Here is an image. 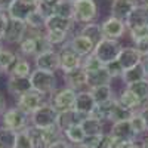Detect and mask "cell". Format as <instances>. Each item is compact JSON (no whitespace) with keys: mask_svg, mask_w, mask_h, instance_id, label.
I'll list each match as a JSON object with an SVG mask.
<instances>
[{"mask_svg":"<svg viewBox=\"0 0 148 148\" xmlns=\"http://www.w3.org/2000/svg\"><path fill=\"white\" fill-rule=\"evenodd\" d=\"M30 83L33 90L45 95H52L56 90V76L55 73H49V71H43V70H33V73L30 74Z\"/></svg>","mask_w":148,"mask_h":148,"instance_id":"obj_1","label":"cell"},{"mask_svg":"<svg viewBox=\"0 0 148 148\" xmlns=\"http://www.w3.org/2000/svg\"><path fill=\"white\" fill-rule=\"evenodd\" d=\"M27 130H28L30 139H31L34 148H47V147H51L53 142H56L59 139V135H61V130L56 126L47 127V129L28 126Z\"/></svg>","mask_w":148,"mask_h":148,"instance_id":"obj_2","label":"cell"},{"mask_svg":"<svg viewBox=\"0 0 148 148\" xmlns=\"http://www.w3.org/2000/svg\"><path fill=\"white\" fill-rule=\"evenodd\" d=\"M56 119H58V111L47 102H45L39 110H36L30 116L31 126L40 127V129H47V127L56 126Z\"/></svg>","mask_w":148,"mask_h":148,"instance_id":"obj_3","label":"cell"},{"mask_svg":"<svg viewBox=\"0 0 148 148\" xmlns=\"http://www.w3.org/2000/svg\"><path fill=\"white\" fill-rule=\"evenodd\" d=\"M121 51V46L119 43V40H113V39H104L95 46L93 55L101 61L104 65L113 62V61L117 59L119 53Z\"/></svg>","mask_w":148,"mask_h":148,"instance_id":"obj_4","label":"cell"},{"mask_svg":"<svg viewBox=\"0 0 148 148\" xmlns=\"http://www.w3.org/2000/svg\"><path fill=\"white\" fill-rule=\"evenodd\" d=\"M27 125H28V116L24 114L16 107L5 110V113L2 114V126L3 127H8L15 132H21L28 127Z\"/></svg>","mask_w":148,"mask_h":148,"instance_id":"obj_5","label":"cell"},{"mask_svg":"<svg viewBox=\"0 0 148 148\" xmlns=\"http://www.w3.org/2000/svg\"><path fill=\"white\" fill-rule=\"evenodd\" d=\"M98 16L95 0H74V22L89 24Z\"/></svg>","mask_w":148,"mask_h":148,"instance_id":"obj_6","label":"cell"},{"mask_svg":"<svg viewBox=\"0 0 148 148\" xmlns=\"http://www.w3.org/2000/svg\"><path fill=\"white\" fill-rule=\"evenodd\" d=\"M37 5H39V2H33V0H14L9 9L6 10V14L10 19L25 22L37 10Z\"/></svg>","mask_w":148,"mask_h":148,"instance_id":"obj_7","label":"cell"},{"mask_svg":"<svg viewBox=\"0 0 148 148\" xmlns=\"http://www.w3.org/2000/svg\"><path fill=\"white\" fill-rule=\"evenodd\" d=\"M76 98H77V92L73 90L70 88H62L58 89L52 93L51 98V104L58 113H62V111H68L74 108V104H76Z\"/></svg>","mask_w":148,"mask_h":148,"instance_id":"obj_8","label":"cell"},{"mask_svg":"<svg viewBox=\"0 0 148 148\" xmlns=\"http://www.w3.org/2000/svg\"><path fill=\"white\" fill-rule=\"evenodd\" d=\"M45 104V96L36 90H30L18 98L16 108H19L24 114L31 116L36 110H39Z\"/></svg>","mask_w":148,"mask_h":148,"instance_id":"obj_9","label":"cell"},{"mask_svg":"<svg viewBox=\"0 0 148 148\" xmlns=\"http://www.w3.org/2000/svg\"><path fill=\"white\" fill-rule=\"evenodd\" d=\"M82 64H83V58L77 55L68 45L59 51V65H61L59 70L64 74L82 68Z\"/></svg>","mask_w":148,"mask_h":148,"instance_id":"obj_10","label":"cell"},{"mask_svg":"<svg viewBox=\"0 0 148 148\" xmlns=\"http://www.w3.org/2000/svg\"><path fill=\"white\" fill-rule=\"evenodd\" d=\"M34 64H36L37 70L55 73L61 67L59 65V52H56L55 49H49L46 52H42L34 58Z\"/></svg>","mask_w":148,"mask_h":148,"instance_id":"obj_11","label":"cell"},{"mask_svg":"<svg viewBox=\"0 0 148 148\" xmlns=\"http://www.w3.org/2000/svg\"><path fill=\"white\" fill-rule=\"evenodd\" d=\"M108 133L111 135V138L119 141V142H136V139H138V136L132 130V126H130L129 120L113 123Z\"/></svg>","mask_w":148,"mask_h":148,"instance_id":"obj_12","label":"cell"},{"mask_svg":"<svg viewBox=\"0 0 148 148\" xmlns=\"http://www.w3.org/2000/svg\"><path fill=\"white\" fill-rule=\"evenodd\" d=\"M28 31V27L24 21H16V19H10L9 18V24H8V28L5 31V37L3 40L9 45H16L21 43V40L25 37Z\"/></svg>","mask_w":148,"mask_h":148,"instance_id":"obj_13","label":"cell"},{"mask_svg":"<svg viewBox=\"0 0 148 148\" xmlns=\"http://www.w3.org/2000/svg\"><path fill=\"white\" fill-rule=\"evenodd\" d=\"M101 28H102V34L105 39H113V40L121 39L125 36V33L127 31L126 25H125V21L117 19L111 15L101 24Z\"/></svg>","mask_w":148,"mask_h":148,"instance_id":"obj_14","label":"cell"},{"mask_svg":"<svg viewBox=\"0 0 148 148\" xmlns=\"http://www.w3.org/2000/svg\"><path fill=\"white\" fill-rule=\"evenodd\" d=\"M148 24V9L141 5V3H136L135 8L130 10V14L127 15V18L125 19V25H126V30H132L135 27H141V25H147Z\"/></svg>","mask_w":148,"mask_h":148,"instance_id":"obj_15","label":"cell"},{"mask_svg":"<svg viewBox=\"0 0 148 148\" xmlns=\"http://www.w3.org/2000/svg\"><path fill=\"white\" fill-rule=\"evenodd\" d=\"M84 117H88V116H82V114H79L76 110L62 111V113H58L56 127L61 130V133H65L70 127L76 126V125H80Z\"/></svg>","mask_w":148,"mask_h":148,"instance_id":"obj_16","label":"cell"},{"mask_svg":"<svg viewBox=\"0 0 148 148\" xmlns=\"http://www.w3.org/2000/svg\"><path fill=\"white\" fill-rule=\"evenodd\" d=\"M117 61L121 65L123 71H126V70H130L133 67L139 65L142 61V56L136 47H121V51L117 56Z\"/></svg>","mask_w":148,"mask_h":148,"instance_id":"obj_17","label":"cell"},{"mask_svg":"<svg viewBox=\"0 0 148 148\" xmlns=\"http://www.w3.org/2000/svg\"><path fill=\"white\" fill-rule=\"evenodd\" d=\"M6 88H8V92L10 95L16 96V99L19 96H22L24 93L33 90L31 83H30V77H14V76H9Z\"/></svg>","mask_w":148,"mask_h":148,"instance_id":"obj_18","label":"cell"},{"mask_svg":"<svg viewBox=\"0 0 148 148\" xmlns=\"http://www.w3.org/2000/svg\"><path fill=\"white\" fill-rule=\"evenodd\" d=\"M68 46L73 49L77 55H80L82 58L89 56L90 53H93L95 51V43L92 40H89L88 37L84 36H74L73 39L68 42Z\"/></svg>","mask_w":148,"mask_h":148,"instance_id":"obj_19","label":"cell"},{"mask_svg":"<svg viewBox=\"0 0 148 148\" xmlns=\"http://www.w3.org/2000/svg\"><path fill=\"white\" fill-rule=\"evenodd\" d=\"M95 107H96V102L93 99V96L90 95V92L89 90H80L77 93L76 104H74L73 110H76L82 116H89L95 110Z\"/></svg>","mask_w":148,"mask_h":148,"instance_id":"obj_20","label":"cell"},{"mask_svg":"<svg viewBox=\"0 0 148 148\" xmlns=\"http://www.w3.org/2000/svg\"><path fill=\"white\" fill-rule=\"evenodd\" d=\"M64 82H65V88H70L77 92L88 86V74L83 68L74 70L71 73L64 74Z\"/></svg>","mask_w":148,"mask_h":148,"instance_id":"obj_21","label":"cell"},{"mask_svg":"<svg viewBox=\"0 0 148 148\" xmlns=\"http://www.w3.org/2000/svg\"><path fill=\"white\" fill-rule=\"evenodd\" d=\"M116 99L120 102L121 107H125L129 111H138L144 105V102L130 89H127V88H123L121 92H120V95L116 98Z\"/></svg>","mask_w":148,"mask_h":148,"instance_id":"obj_22","label":"cell"},{"mask_svg":"<svg viewBox=\"0 0 148 148\" xmlns=\"http://www.w3.org/2000/svg\"><path fill=\"white\" fill-rule=\"evenodd\" d=\"M89 92L93 96L96 105H104L116 98L111 84H101V86H95V88H89Z\"/></svg>","mask_w":148,"mask_h":148,"instance_id":"obj_23","label":"cell"},{"mask_svg":"<svg viewBox=\"0 0 148 148\" xmlns=\"http://www.w3.org/2000/svg\"><path fill=\"white\" fill-rule=\"evenodd\" d=\"M74 25L73 19H65L56 15L49 16L45 22V31H62V33H68Z\"/></svg>","mask_w":148,"mask_h":148,"instance_id":"obj_24","label":"cell"},{"mask_svg":"<svg viewBox=\"0 0 148 148\" xmlns=\"http://www.w3.org/2000/svg\"><path fill=\"white\" fill-rule=\"evenodd\" d=\"M135 5L136 3L130 2V0H113V3H111V16L125 21L130 14V10L135 8Z\"/></svg>","mask_w":148,"mask_h":148,"instance_id":"obj_25","label":"cell"},{"mask_svg":"<svg viewBox=\"0 0 148 148\" xmlns=\"http://www.w3.org/2000/svg\"><path fill=\"white\" fill-rule=\"evenodd\" d=\"M80 125H82V129H83L86 136H98V135L105 133L104 132V121L98 120V119L88 116V117L83 119V121Z\"/></svg>","mask_w":148,"mask_h":148,"instance_id":"obj_26","label":"cell"},{"mask_svg":"<svg viewBox=\"0 0 148 148\" xmlns=\"http://www.w3.org/2000/svg\"><path fill=\"white\" fill-rule=\"evenodd\" d=\"M88 74V88H95V86H101V84H110L111 83V76L110 73L107 71L105 65L99 70H95L90 73H86Z\"/></svg>","mask_w":148,"mask_h":148,"instance_id":"obj_27","label":"cell"},{"mask_svg":"<svg viewBox=\"0 0 148 148\" xmlns=\"http://www.w3.org/2000/svg\"><path fill=\"white\" fill-rule=\"evenodd\" d=\"M53 15L74 21V0H56L53 3Z\"/></svg>","mask_w":148,"mask_h":148,"instance_id":"obj_28","label":"cell"},{"mask_svg":"<svg viewBox=\"0 0 148 148\" xmlns=\"http://www.w3.org/2000/svg\"><path fill=\"white\" fill-rule=\"evenodd\" d=\"M80 36L88 37L89 40H92L95 43V46L99 43L104 39V34H102V28H101V24H95V22H89V24H84L83 28L80 30Z\"/></svg>","mask_w":148,"mask_h":148,"instance_id":"obj_29","label":"cell"},{"mask_svg":"<svg viewBox=\"0 0 148 148\" xmlns=\"http://www.w3.org/2000/svg\"><path fill=\"white\" fill-rule=\"evenodd\" d=\"M31 73H33L31 64L28 62L27 59L18 56L16 61H15V64L12 65V68L9 70V76H14V77H30Z\"/></svg>","mask_w":148,"mask_h":148,"instance_id":"obj_30","label":"cell"},{"mask_svg":"<svg viewBox=\"0 0 148 148\" xmlns=\"http://www.w3.org/2000/svg\"><path fill=\"white\" fill-rule=\"evenodd\" d=\"M120 79H121V82H123V84H125V86H129V84H132V83H136V82H139V80L147 79V76H145V71H144L142 65L139 64V65L133 67V68H130V70H126L125 73L121 74Z\"/></svg>","mask_w":148,"mask_h":148,"instance_id":"obj_31","label":"cell"},{"mask_svg":"<svg viewBox=\"0 0 148 148\" xmlns=\"http://www.w3.org/2000/svg\"><path fill=\"white\" fill-rule=\"evenodd\" d=\"M16 133L8 127H0V148H15L16 145Z\"/></svg>","mask_w":148,"mask_h":148,"instance_id":"obj_32","label":"cell"},{"mask_svg":"<svg viewBox=\"0 0 148 148\" xmlns=\"http://www.w3.org/2000/svg\"><path fill=\"white\" fill-rule=\"evenodd\" d=\"M126 88L130 89L144 104L148 102V79L139 80V82H136V83H132V84L126 86Z\"/></svg>","mask_w":148,"mask_h":148,"instance_id":"obj_33","label":"cell"},{"mask_svg":"<svg viewBox=\"0 0 148 148\" xmlns=\"http://www.w3.org/2000/svg\"><path fill=\"white\" fill-rule=\"evenodd\" d=\"M129 123H130L132 130L135 132V135H136V136H142V135L148 133L147 125H145L142 116L139 114V111H135V113L132 114V117L129 119Z\"/></svg>","mask_w":148,"mask_h":148,"instance_id":"obj_34","label":"cell"},{"mask_svg":"<svg viewBox=\"0 0 148 148\" xmlns=\"http://www.w3.org/2000/svg\"><path fill=\"white\" fill-rule=\"evenodd\" d=\"M64 135H65V139H67L68 142H71L73 145L83 144V141H84V138H86V135H84V132H83V129H82V125H76V126L70 127Z\"/></svg>","mask_w":148,"mask_h":148,"instance_id":"obj_35","label":"cell"},{"mask_svg":"<svg viewBox=\"0 0 148 148\" xmlns=\"http://www.w3.org/2000/svg\"><path fill=\"white\" fill-rule=\"evenodd\" d=\"M127 33L130 36V40L135 45L144 43V42L148 40V24H147V25H141V27H135V28L129 30Z\"/></svg>","mask_w":148,"mask_h":148,"instance_id":"obj_36","label":"cell"},{"mask_svg":"<svg viewBox=\"0 0 148 148\" xmlns=\"http://www.w3.org/2000/svg\"><path fill=\"white\" fill-rule=\"evenodd\" d=\"M16 58L18 56L14 52L8 51V49H2V51H0V65H2V68H3L5 73H9V70L12 68V65L15 64Z\"/></svg>","mask_w":148,"mask_h":148,"instance_id":"obj_37","label":"cell"},{"mask_svg":"<svg viewBox=\"0 0 148 148\" xmlns=\"http://www.w3.org/2000/svg\"><path fill=\"white\" fill-rule=\"evenodd\" d=\"M45 22H46V19L37 10L25 21L28 30H33V31H42V30H45Z\"/></svg>","mask_w":148,"mask_h":148,"instance_id":"obj_38","label":"cell"},{"mask_svg":"<svg viewBox=\"0 0 148 148\" xmlns=\"http://www.w3.org/2000/svg\"><path fill=\"white\" fill-rule=\"evenodd\" d=\"M102 67H104V64H102L101 61L98 59L93 53H90L89 56H86V58L83 59V64H82V68H83L86 73L99 70V68H102Z\"/></svg>","mask_w":148,"mask_h":148,"instance_id":"obj_39","label":"cell"},{"mask_svg":"<svg viewBox=\"0 0 148 148\" xmlns=\"http://www.w3.org/2000/svg\"><path fill=\"white\" fill-rule=\"evenodd\" d=\"M68 37V33H62V31H46V39L51 43V46H58L62 45Z\"/></svg>","mask_w":148,"mask_h":148,"instance_id":"obj_40","label":"cell"},{"mask_svg":"<svg viewBox=\"0 0 148 148\" xmlns=\"http://www.w3.org/2000/svg\"><path fill=\"white\" fill-rule=\"evenodd\" d=\"M15 148H34L27 129H24V130L16 133V145H15Z\"/></svg>","mask_w":148,"mask_h":148,"instance_id":"obj_41","label":"cell"},{"mask_svg":"<svg viewBox=\"0 0 148 148\" xmlns=\"http://www.w3.org/2000/svg\"><path fill=\"white\" fill-rule=\"evenodd\" d=\"M105 68H107V71L110 73L111 79H120V77H121V74L125 73V71H123V68H121V65L119 64V61H117V59L113 61V62H110V64H107Z\"/></svg>","mask_w":148,"mask_h":148,"instance_id":"obj_42","label":"cell"},{"mask_svg":"<svg viewBox=\"0 0 148 148\" xmlns=\"http://www.w3.org/2000/svg\"><path fill=\"white\" fill-rule=\"evenodd\" d=\"M8 24H9V16L6 12H0V40H3L5 37V31L8 28Z\"/></svg>","mask_w":148,"mask_h":148,"instance_id":"obj_43","label":"cell"},{"mask_svg":"<svg viewBox=\"0 0 148 148\" xmlns=\"http://www.w3.org/2000/svg\"><path fill=\"white\" fill-rule=\"evenodd\" d=\"M135 47L138 49V52L141 53V56H148V40L144 42V43H139V45H135Z\"/></svg>","mask_w":148,"mask_h":148,"instance_id":"obj_44","label":"cell"},{"mask_svg":"<svg viewBox=\"0 0 148 148\" xmlns=\"http://www.w3.org/2000/svg\"><path fill=\"white\" fill-rule=\"evenodd\" d=\"M47 148H71V144L65 139H58L56 142H53L51 147H47Z\"/></svg>","mask_w":148,"mask_h":148,"instance_id":"obj_45","label":"cell"},{"mask_svg":"<svg viewBox=\"0 0 148 148\" xmlns=\"http://www.w3.org/2000/svg\"><path fill=\"white\" fill-rule=\"evenodd\" d=\"M138 111H139V114L142 116V119H144V121H145V125H147V129H148V104H144Z\"/></svg>","mask_w":148,"mask_h":148,"instance_id":"obj_46","label":"cell"},{"mask_svg":"<svg viewBox=\"0 0 148 148\" xmlns=\"http://www.w3.org/2000/svg\"><path fill=\"white\" fill-rule=\"evenodd\" d=\"M14 0H0V12H6Z\"/></svg>","mask_w":148,"mask_h":148,"instance_id":"obj_47","label":"cell"},{"mask_svg":"<svg viewBox=\"0 0 148 148\" xmlns=\"http://www.w3.org/2000/svg\"><path fill=\"white\" fill-rule=\"evenodd\" d=\"M117 148H141L138 142H121Z\"/></svg>","mask_w":148,"mask_h":148,"instance_id":"obj_48","label":"cell"},{"mask_svg":"<svg viewBox=\"0 0 148 148\" xmlns=\"http://www.w3.org/2000/svg\"><path fill=\"white\" fill-rule=\"evenodd\" d=\"M5 110H6V99H5V96L2 95V92H0V114H3Z\"/></svg>","mask_w":148,"mask_h":148,"instance_id":"obj_49","label":"cell"},{"mask_svg":"<svg viewBox=\"0 0 148 148\" xmlns=\"http://www.w3.org/2000/svg\"><path fill=\"white\" fill-rule=\"evenodd\" d=\"M141 65H142V68H144V71H145V76H147V79H148V56H144V58H142Z\"/></svg>","mask_w":148,"mask_h":148,"instance_id":"obj_50","label":"cell"},{"mask_svg":"<svg viewBox=\"0 0 148 148\" xmlns=\"http://www.w3.org/2000/svg\"><path fill=\"white\" fill-rule=\"evenodd\" d=\"M139 147H141V148H148V135H147V136H145V138L141 141Z\"/></svg>","mask_w":148,"mask_h":148,"instance_id":"obj_51","label":"cell"},{"mask_svg":"<svg viewBox=\"0 0 148 148\" xmlns=\"http://www.w3.org/2000/svg\"><path fill=\"white\" fill-rule=\"evenodd\" d=\"M71 148H86L83 144H76V145H71Z\"/></svg>","mask_w":148,"mask_h":148,"instance_id":"obj_52","label":"cell"},{"mask_svg":"<svg viewBox=\"0 0 148 148\" xmlns=\"http://www.w3.org/2000/svg\"><path fill=\"white\" fill-rule=\"evenodd\" d=\"M141 5H144V6L148 9V0H141Z\"/></svg>","mask_w":148,"mask_h":148,"instance_id":"obj_53","label":"cell"},{"mask_svg":"<svg viewBox=\"0 0 148 148\" xmlns=\"http://www.w3.org/2000/svg\"><path fill=\"white\" fill-rule=\"evenodd\" d=\"M43 2H47V3H55L56 0H43Z\"/></svg>","mask_w":148,"mask_h":148,"instance_id":"obj_54","label":"cell"},{"mask_svg":"<svg viewBox=\"0 0 148 148\" xmlns=\"http://www.w3.org/2000/svg\"><path fill=\"white\" fill-rule=\"evenodd\" d=\"M5 71H3V68H2V65H0V74H3Z\"/></svg>","mask_w":148,"mask_h":148,"instance_id":"obj_55","label":"cell"},{"mask_svg":"<svg viewBox=\"0 0 148 148\" xmlns=\"http://www.w3.org/2000/svg\"><path fill=\"white\" fill-rule=\"evenodd\" d=\"M2 49H3V47H2V40H0V51H2Z\"/></svg>","mask_w":148,"mask_h":148,"instance_id":"obj_56","label":"cell"},{"mask_svg":"<svg viewBox=\"0 0 148 148\" xmlns=\"http://www.w3.org/2000/svg\"><path fill=\"white\" fill-rule=\"evenodd\" d=\"M130 2H135V3H138V0H130Z\"/></svg>","mask_w":148,"mask_h":148,"instance_id":"obj_57","label":"cell"},{"mask_svg":"<svg viewBox=\"0 0 148 148\" xmlns=\"http://www.w3.org/2000/svg\"><path fill=\"white\" fill-rule=\"evenodd\" d=\"M33 2H40V0H33Z\"/></svg>","mask_w":148,"mask_h":148,"instance_id":"obj_58","label":"cell"},{"mask_svg":"<svg viewBox=\"0 0 148 148\" xmlns=\"http://www.w3.org/2000/svg\"><path fill=\"white\" fill-rule=\"evenodd\" d=\"M147 104H148V102H147Z\"/></svg>","mask_w":148,"mask_h":148,"instance_id":"obj_59","label":"cell"}]
</instances>
